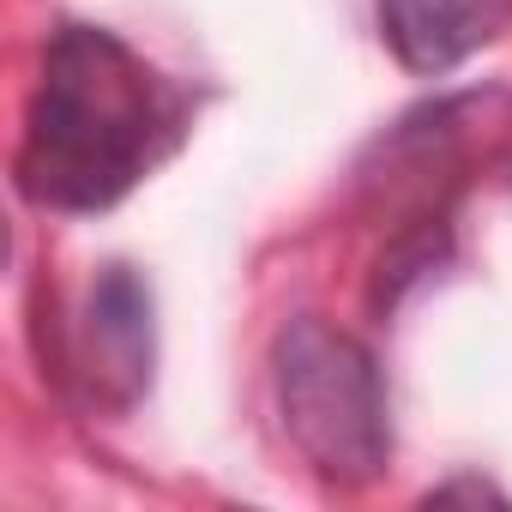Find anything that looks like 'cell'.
<instances>
[{"instance_id":"7a4b0ae2","label":"cell","mask_w":512,"mask_h":512,"mask_svg":"<svg viewBox=\"0 0 512 512\" xmlns=\"http://www.w3.org/2000/svg\"><path fill=\"white\" fill-rule=\"evenodd\" d=\"M272 380L290 446L332 488H368L392 464V410L380 362L362 338L320 314H296L272 344Z\"/></svg>"},{"instance_id":"277c9868","label":"cell","mask_w":512,"mask_h":512,"mask_svg":"<svg viewBox=\"0 0 512 512\" xmlns=\"http://www.w3.org/2000/svg\"><path fill=\"white\" fill-rule=\"evenodd\" d=\"M380 43L416 79H446L512 31V0H374Z\"/></svg>"},{"instance_id":"3957f363","label":"cell","mask_w":512,"mask_h":512,"mask_svg":"<svg viewBox=\"0 0 512 512\" xmlns=\"http://www.w3.org/2000/svg\"><path fill=\"white\" fill-rule=\"evenodd\" d=\"M73 368L85 374L91 404L103 410H133L151 386V290L139 284L133 266H103L85 320H79V356Z\"/></svg>"},{"instance_id":"5b68a950","label":"cell","mask_w":512,"mask_h":512,"mask_svg":"<svg viewBox=\"0 0 512 512\" xmlns=\"http://www.w3.org/2000/svg\"><path fill=\"white\" fill-rule=\"evenodd\" d=\"M446 500H500V506H506V494H500V488H488V482H476V476L446 482V488H428V506H446Z\"/></svg>"},{"instance_id":"6da1fadb","label":"cell","mask_w":512,"mask_h":512,"mask_svg":"<svg viewBox=\"0 0 512 512\" xmlns=\"http://www.w3.org/2000/svg\"><path fill=\"white\" fill-rule=\"evenodd\" d=\"M187 133V91L103 25H55L25 109L13 181L37 211L121 205Z\"/></svg>"}]
</instances>
